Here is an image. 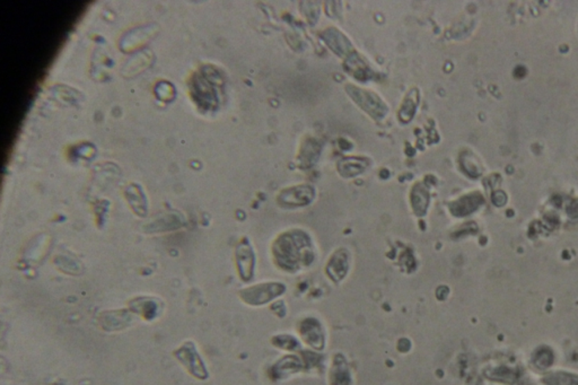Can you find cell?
I'll return each instance as SVG.
<instances>
[{"instance_id": "7a4b0ae2", "label": "cell", "mask_w": 578, "mask_h": 385, "mask_svg": "<svg viewBox=\"0 0 578 385\" xmlns=\"http://www.w3.org/2000/svg\"><path fill=\"white\" fill-rule=\"evenodd\" d=\"M534 363L540 368H547L552 363V354L549 349L542 348L534 356Z\"/></svg>"}, {"instance_id": "6da1fadb", "label": "cell", "mask_w": 578, "mask_h": 385, "mask_svg": "<svg viewBox=\"0 0 578 385\" xmlns=\"http://www.w3.org/2000/svg\"><path fill=\"white\" fill-rule=\"evenodd\" d=\"M545 385H578L577 374L568 373V372H551L542 379Z\"/></svg>"}]
</instances>
